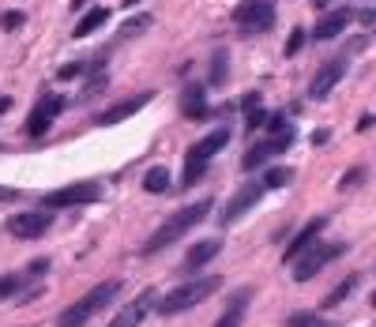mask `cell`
Instances as JSON below:
<instances>
[{
    "mask_svg": "<svg viewBox=\"0 0 376 327\" xmlns=\"http://www.w3.org/2000/svg\"><path fill=\"white\" fill-rule=\"evenodd\" d=\"M12 105H15L12 98H0V117H4V113H8V109H12Z\"/></svg>",
    "mask_w": 376,
    "mask_h": 327,
    "instance_id": "cell-39",
    "label": "cell"
},
{
    "mask_svg": "<svg viewBox=\"0 0 376 327\" xmlns=\"http://www.w3.org/2000/svg\"><path fill=\"white\" fill-rule=\"evenodd\" d=\"M245 309H249V290H241L237 297L226 304V312L218 316L215 327H241V320H245Z\"/></svg>",
    "mask_w": 376,
    "mask_h": 327,
    "instance_id": "cell-19",
    "label": "cell"
},
{
    "mask_svg": "<svg viewBox=\"0 0 376 327\" xmlns=\"http://www.w3.org/2000/svg\"><path fill=\"white\" fill-rule=\"evenodd\" d=\"M0 27H4V30H19V27H23V12H4Z\"/></svg>",
    "mask_w": 376,
    "mask_h": 327,
    "instance_id": "cell-32",
    "label": "cell"
},
{
    "mask_svg": "<svg viewBox=\"0 0 376 327\" xmlns=\"http://www.w3.org/2000/svg\"><path fill=\"white\" fill-rule=\"evenodd\" d=\"M353 286H358V275L342 278V282H339V286H335V290H331V293H327V297H324V309H335V304H339V301H346Z\"/></svg>",
    "mask_w": 376,
    "mask_h": 327,
    "instance_id": "cell-24",
    "label": "cell"
},
{
    "mask_svg": "<svg viewBox=\"0 0 376 327\" xmlns=\"http://www.w3.org/2000/svg\"><path fill=\"white\" fill-rule=\"evenodd\" d=\"M346 23H350V12H346V8H339V12H327V15H320V23H316V30H313V38L331 41V38H339L342 30H346Z\"/></svg>",
    "mask_w": 376,
    "mask_h": 327,
    "instance_id": "cell-18",
    "label": "cell"
},
{
    "mask_svg": "<svg viewBox=\"0 0 376 327\" xmlns=\"http://www.w3.org/2000/svg\"><path fill=\"white\" fill-rule=\"evenodd\" d=\"M98 200V184H68V188H57L49 195H42V203L49 211H61V207H75V203H94Z\"/></svg>",
    "mask_w": 376,
    "mask_h": 327,
    "instance_id": "cell-9",
    "label": "cell"
},
{
    "mask_svg": "<svg viewBox=\"0 0 376 327\" xmlns=\"http://www.w3.org/2000/svg\"><path fill=\"white\" fill-rule=\"evenodd\" d=\"M241 109H245V128L249 132H256V128L268 121V109L260 105V94L252 91V94H245V102H241Z\"/></svg>",
    "mask_w": 376,
    "mask_h": 327,
    "instance_id": "cell-21",
    "label": "cell"
},
{
    "mask_svg": "<svg viewBox=\"0 0 376 327\" xmlns=\"http://www.w3.org/2000/svg\"><path fill=\"white\" fill-rule=\"evenodd\" d=\"M106 19H109V8H91L80 23L72 27V38H87V34H94L98 27H106Z\"/></svg>",
    "mask_w": 376,
    "mask_h": 327,
    "instance_id": "cell-20",
    "label": "cell"
},
{
    "mask_svg": "<svg viewBox=\"0 0 376 327\" xmlns=\"http://www.w3.org/2000/svg\"><path fill=\"white\" fill-rule=\"evenodd\" d=\"M49 226H53V218L46 211H35V214H15L12 222H8V230L15 237H23V241H35V237H46Z\"/></svg>",
    "mask_w": 376,
    "mask_h": 327,
    "instance_id": "cell-13",
    "label": "cell"
},
{
    "mask_svg": "<svg viewBox=\"0 0 376 327\" xmlns=\"http://www.w3.org/2000/svg\"><path fill=\"white\" fill-rule=\"evenodd\" d=\"M61 109H64V98H42V102L35 105V113H30V121H27V132L30 136H46L49 132V124H53V117H61Z\"/></svg>",
    "mask_w": 376,
    "mask_h": 327,
    "instance_id": "cell-12",
    "label": "cell"
},
{
    "mask_svg": "<svg viewBox=\"0 0 376 327\" xmlns=\"http://www.w3.org/2000/svg\"><path fill=\"white\" fill-rule=\"evenodd\" d=\"M226 143H230V132H226V128H215L211 136H203L200 143L188 147V155H184V188H192V184L203 177L207 162H211V158H215Z\"/></svg>",
    "mask_w": 376,
    "mask_h": 327,
    "instance_id": "cell-4",
    "label": "cell"
},
{
    "mask_svg": "<svg viewBox=\"0 0 376 327\" xmlns=\"http://www.w3.org/2000/svg\"><path fill=\"white\" fill-rule=\"evenodd\" d=\"M290 177H294V173L286 169V166H275V169L263 173V188H282V184L290 181Z\"/></svg>",
    "mask_w": 376,
    "mask_h": 327,
    "instance_id": "cell-26",
    "label": "cell"
},
{
    "mask_svg": "<svg viewBox=\"0 0 376 327\" xmlns=\"http://www.w3.org/2000/svg\"><path fill=\"white\" fill-rule=\"evenodd\" d=\"M170 188V169L165 166H151L143 173V192H165Z\"/></svg>",
    "mask_w": 376,
    "mask_h": 327,
    "instance_id": "cell-22",
    "label": "cell"
},
{
    "mask_svg": "<svg viewBox=\"0 0 376 327\" xmlns=\"http://www.w3.org/2000/svg\"><path fill=\"white\" fill-rule=\"evenodd\" d=\"M120 286L125 282L120 278H109V282H98V286L91 290V293H83L75 304H68L61 316H57V327H83L91 316L98 312V309H106V304H113L117 301V293H120Z\"/></svg>",
    "mask_w": 376,
    "mask_h": 327,
    "instance_id": "cell-2",
    "label": "cell"
},
{
    "mask_svg": "<svg viewBox=\"0 0 376 327\" xmlns=\"http://www.w3.org/2000/svg\"><path fill=\"white\" fill-rule=\"evenodd\" d=\"M301 46H305V30L294 27L290 38H286V49H282V53H286V57H294V53H301Z\"/></svg>",
    "mask_w": 376,
    "mask_h": 327,
    "instance_id": "cell-27",
    "label": "cell"
},
{
    "mask_svg": "<svg viewBox=\"0 0 376 327\" xmlns=\"http://www.w3.org/2000/svg\"><path fill=\"white\" fill-rule=\"evenodd\" d=\"M83 72H87L83 60H68V64H64V68L57 72V79H75V75H83Z\"/></svg>",
    "mask_w": 376,
    "mask_h": 327,
    "instance_id": "cell-30",
    "label": "cell"
},
{
    "mask_svg": "<svg viewBox=\"0 0 376 327\" xmlns=\"http://www.w3.org/2000/svg\"><path fill=\"white\" fill-rule=\"evenodd\" d=\"M207 214H211V200H207V195H203V200H196V203H188L184 211H177L170 222H162L158 230L143 241V256H154V252H162V248H170L173 241H181V237L192 230V226H200Z\"/></svg>",
    "mask_w": 376,
    "mask_h": 327,
    "instance_id": "cell-1",
    "label": "cell"
},
{
    "mask_svg": "<svg viewBox=\"0 0 376 327\" xmlns=\"http://www.w3.org/2000/svg\"><path fill=\"white\" fill-rule=\"evenodd\" d=\"M46 267H49V259H35V264H30V275H42Z\"/></svg>",
    "mask_w": 376,
    "mask_h": 327,
    "instance_id": "cell-35",
    "label": "cell"
},
{
    "mask_svg": "<svg viewBox=\"0 0 376 327\" xmlns=\"http://www.w3.org/2000/svg\"><path fill=\"white\" fill-rule=\"evenodd\" d=\"M342 72H346V60H331V64H324V68L316 72V79L308 83V94H313L316 102H320V98H327L331 91H335V83L342 79Z\"/></svg>",
    "mask_w": 376,
    "mask_h": 327,
    "instance_id": "cell-14",
    "label": "cell"
},
{
    "mask_svg": "<svg viewBox=\"0 0 376 327\" xmlns=\"http://www.w3.org/2000/svg\"><path fill=\"white\" fill-rule=\"evenodd\" d=\"M324 226H327V218H313V222H305L301 230L294 233V241L286 245V264H294V259L301 256L305 248H308V245H313L316 237H320V230H324Z\"/></svg>",
    "mask_w": 376,
    "mask_h": 327,
    "instance_id": "cell-16",
    "label": "cell"
},
{
    "mask_svg": "<svg viewBox=\"0 0 376 327\" xmlns=\"http://www.w3.org/2000/svg\"><path fill=\"white\" fill-rule=\"evenodd\" d=\"M102 86H106V75H102V68H98V72H94V79H91V83H87V86H83L80 102H87V98H94L98 91H102Z\"/></svg>",
    "mask_w": 376,
    "mask_h": 327,
    "instance_id": "cell-29",
    "label": "cell"
},
{
    "mask_svg": "<svg viewBox=\"0 0 376 327\" xmlns=\"http://www.w3.org/2000/svg\"><path fill=\"white\" fill-rule=\"evenodd\" d=\"M207 86H226V49H215L211 72H207Z\"/></svg>",
    "mask_w": 376,
    "mask_h": 327,
    "instance_id": "cell-23",
    "label": "cell"
},
{
    "mask_svg": "<svg viewBox=\"0 0 376 327\" xmlns=\"http://www.w3.org/2000/svg\"><path fill=\"white\" fill-rule=\"evenodd\" d=\"M151 27V15H136V19H128V23H120V30H117V38L125 41V38H132V34H139V30H147Z\"/></svg>",
    "mask_w": 376,
    "mask_h": 327,
    "instance_id": "cell-25",
    "label": "cell"
},
{
    "mask_svg": "<svg viewBox=\"0 0 376 327\" xmlns=\"http://www.w3.org/2000/svg\"><path fill=\"white\" fill-rule=\"evenodd\" d=\"M263 192H268V188H263V181H249L245 188H241V192L234 195V200H230V203L223 207V214H218V222H223V226H234L237 218L249 211V207H256V203H260V195H263Z\"/></svg>",
    "mask_w": 376,
    "mask_h": 327,
    "instance_id": "cell-8",
    "label": "cell"
},
{
    "mask_svg": "<svg viewBox=\"0 0 376 327\" xmlns=\"http://www.w3.org/2000/svg\"><path fill=\"white\" fill-rule=\"evenodd\" d=\"M15 293H19V278H15V275H4V278H0V301H4V297H15Z\"/></svg>",
    "mask_w": 376,
    "mask_h": 327,
    "instance_id": "cell-31",
    "label": "cell"
},
{
    "mask_svg": "<svg viewBox=\"0 0 376 327\" xmlns=\"http://www.w3.org/2000/svg\"><path fill=\"white\" fill-rule=\"evenodd\" d=\"M154 102V91H143V94H132V98H125L120 105H113V109H102L98 113V124H120V121H128V117H136L143 105H151Z\"/></svg>",
    "mask_w": 376,
    "mask_h": 327,
    "instance_id": "cell-11",
    "label": "cell"
},
{
    "mask_svg": "<svg viewBox=\"0 0 376 327\" xmlns=\"http://www.w3.org/2000/svg\"><path fill=\"white\" fill-rule=\"evenodd\" d=\"M358 19H361V23H365V27H376V12H361Z\"/></svg>",
    "mask_w": 376,
    "mask_h": 327,
    "instance_id": "cell-38",
    "label": "cell"
},
{
    "mask_svg": "<svg viewBox=\"0 0 376 327\" xmlns=\"http://www.w3.org/2000/svg\"><path fill=\"white\" fill-rule=\"evenodd\" d=\"M154 304H158V301H154V290H143L139 297H136V301H128L125 309H120L106 327H139V323H143V316H147Z\"/></svg>",
    "mask_w": 376,
    "mask_h": 327,
    "instance_id": "cell-10",
    "label": "cell"
},
{
    "mask_svg": "<svg viewBox=\"0 0 376 327\" xmlns=\"http://www.w3.org/2000/svg\"><path fill=\"white\" fill-rule=\"evenodd\" d=\"M181 113L188 121H203L211 109H207V86L203 83H188L184 94H181Z\"/></svg>",
    "mask_w": 376,
    "mask_h": 327,
    "instance_id": "cell-15",
    "label": "cell"
},
{
    "mask_svg": "<svg viewBox=\"0 0 376 327\" xmlns=\"http://www.w3.org/2000/svg\"><path fill=\"white\" fill-rule=\"evenodd\" d=\"M361 181H365V169H350V173H346V177H342V181H339V188H342V192H346V188H353V184H361Z\"/></svg>",
    "mask_w": 376,
    "mask_h": 327,
    "instance_id": "cell-33",
    "label": "cell"
},
{
    "mask_svg": "<svg viewBox=\"0 0 376 327\" xmlns=\"http://www.w3.org/2000/svg\"><path fill=\"white\" fill-rule=\"evenodd\" d=\"M218 286H223V278H196V282H184V286H173L158 301V316H181L188 309H196L200 301L218 293Z\"/></svg>",
    "mask_w": 376,
    "mask_h": 327,
    "instance_id": "cell-3",
    "label": "cell"
},
{
    "mask_svg": "<svg viewBox=\"0 0 376 327\" xmlns=\"http://www.w3.org/2000/svg\"><path fill=\"white\" fill-rule=\"evenodd\" d=\"M234 23H241L252 34V30H268L275 23V0H241L234 8Z\"/></svg>",
    "mask_w": 376,
    "mask_h": 327,
    "instance_id": "cell-7",
    "label": "cell"
},
{
    "mask_svg": "<svg viewBox=\"0 0 376 327\" xmlns=\"http://www.w3.org/2000/svg\"><path fill=\"white\" fill-rule=\"evenodd\" d=\"M290 143H294V132H271L268 139H260V143H252L249 150H245V158H241V169H256V166H263V162H271L275 155H282V150H290Z\"/></svg>",
    "mask_w": 376,
    "mask_h": 327,
    "instance_id": "cell-6",
    "label": "cell"
},
{
    "mask_svg": "<svg viewBox=\"0 0 376 327\" xmlns=\"http://www.w3.org/2000/svg\"><path fill=\"white\" fill-rule=\"evenodd\" d=\"M125 4H128V8H132V4H139V0H125Z\"/></svg>",
    "mask_w": 376,
    "mask_h": 327,
    "instance_id": "cell-40",
    "label": "cell"
},
{
    "mask_svg": "<svg viewBox=\"0 0 376 327\" xmlns=\"http://www.w3.org/2000/svg\"><path fill=\"white\" fill-rule=\"evenodd\" d=\"M372 304H376V293H372Z\"/></svg>",
    "mask_w": 376,
    "mask_h": 327,
    "instance_id": "cell-42",
    "label": "cell"
},
{
    "mask_svg": "<svg viewBox=\"0 0 376 327\" xmlns=\"http://www.w3.org/2000/svg\"><path fill=\"white\" fill-rule=\"evenodd\" d=\"M15 195H19L15 188H8V184H0V203H12Z\"/></svg>",
    "mask_w": 376,
    "mask_h": 327,
    "instance_id": "cell-34",
    "label": "cell"
},
{
    "mask_svg": "<svg viewBox=\"0 0 376 327\" xmlns=\"http://www.w3.org/2000/svg\"><path fill=\"white\" fill-rule=\"evenodd\" d=\"M218 252H223V241H218V237H207V241H200V245L188 248V256H184L181 271H200L203 264H211Z\"/></svg>",
    "mask_w": 376,
    "mask_h": 327,
    "instance_id": "cell-17",
    "label": "cell"
},
{
    "mask_svg": "<svg viewBox=\"0 0 376 327\" xmlns=\"http://www.w3.org/2000/svg\"><path fill=\"white\" fill-rule=\"evenodd\" d=\"M282 124H286L282 117H268V128H271V132H282Z\"/></svg>",
    "mask_w": 376,
    "mask_h": 327,
    "instance_id": "cell-36",
    "label": "cell"
},
{
    "mask_svg": "<svg viewBox=\"0 0 376 327\" xmlns=\"http://www.w3.org/2000/svg\"><path fill=\"white\" fill-rule=\"evenodd\" d=\"M313 4H327V0H313Z\"/></svg>",
    "mask_w": 376,
    "mask_h": 327,
    "instance_id": "cell-41",
    "label": "cell"
},
{
    "mask_svg": "<svg viewBox=\"0 0 376 327\" xmlns=\"http://www.w3.org/2000/svg\"><path fill=\"white\" fill-rule=\"evenodd\" d=\"M342 252H346V245H316V241H313V245H308L305 252L290 264V271H294L297 282H308V278H316L320 271L331 264V259H339Z\"/></svg>",
    "mask_w": 376,
    "mask_h": 327,
    "instance_id": "cell-5",
    "label": "cell"
},
{
    "mask_svg": "<svg viewBox=\"0 0 376 327\" xmlns=\"http://www.w3.org/2000/svg\"><path fill=\"white\" fill-rule=\"evenodd\" d=\"M327 136H331L327 128H320V132H313V143H316V147H320V143H327Z\"/></svg>",
    "mask_w": 376,
    "mask_h": 327,
    "instance_id": "cell-37",
    "label": "cell"
},
{
    "mask_svg": "<svg viewBox=\"0 0 376 327\" xmlns=\"http://www.w3.org/2000/svg\"><path fill=\"white\" fill-rule=\"evenodd\" d=\"M286 327H324V323H320V316H313V312H294Z\"/></svg>",
    "mask_w": 376,
    "mask_h": 327,
    "instance_id": "cell-28",
    "label": "cell"
}]
</instances>
